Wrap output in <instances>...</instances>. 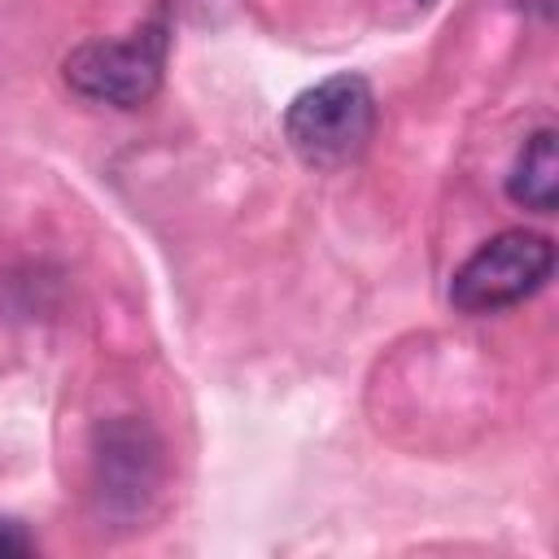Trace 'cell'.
<instances>
[{
  "mask_svg": "<svg viewBox=\"0 0 559 559\" xmlns=\"http://www.w3.org/2000/svg\"><path fill=\"white\" fill-rule=\"evenodd\" d=\"M555 131L542 127L524 140V148L515 153L511 162V175H507V197L520 205V210H533V214H555L559 205V157H555Z\"/></svg>",
  "mask_w": 559,
  "mask_h": 559,
  "instance_id": "cell-4",
  "label": "cell"
},
{
  "mask_svg": "<svg viewBox=\"0 0 559 559\" xmlns=\"http://www.w3.org/2000/svg\"><path fill=\"white\" fill-rule=\"evenodd\" d=\"M411 4H415V9H428V4H432V0H411Z\"/></svg>",
  "mask_w": 559,
  "mask_h": 559,
  "instance_id": "cell-6",
  "label": "cell"
},
{
  "mask_svg": "<svg viewBox=\"0 0 559 559\" xmlns=\"http://www.w3.org/2000/svg\"><path fill=\"white\" fill-rule=\"evenodd\" d=\"M35 542L22 533V524L13 520H0V559H13V555H31Z\"/></svg>",
  "mask_w": 559,
  "mask_h": 559,
  "instance_id": "cell-5",
  "label": "cell"
},
{
  "mask_svg": "<svg viewBox=\"0 0 559 559\" xmlns=\"http://www.w3.org/2000/svg\"><path fill=\"white\" fill-rule=\"evenodd\" d=\"M555 271V245L542 231H498L450 280V306L463 314H498L533 297Z\"/></svg>",
  "mask_w": 559,
  "mask_h": 559,
  "instance_id": "cell-3",
  "label": "cell"
},
{
  "mask_svg": "<svg viewBox=\"0 0 559 559\" xmlns=\"http://www.w3.org/2000/svg\"><path fill=\"white\" fill-rule=\"evenodd\" d=\"M371 131H376L371 83L349 70L306 87L284 114L288 148L314 170H336L362 157V148L371 144Z\"/></svg>",
  "mask_w": 559,
  "mask_h": 559,
  "instance_id": "cell-2",
  "label": "cell"
},
{
  "mask_svg": "<svg viewBox=\"0 0 559 559\" xmlns=\"http://www.w3.org/2000/svg\"><path fill=\"white\" fill-rule=\"evenodd\" d=\"M166 57H170V22L157 13L135 31H127L122 39H83L79 48L66 52L61 74L70 92H79L83 100L140 109L162 87Z\"/></svg>",
  "mask_w": 559,
  "mask_h": 559,
  "instance_id": "cell-1",
  "label": "cell"
}]
</instances>
